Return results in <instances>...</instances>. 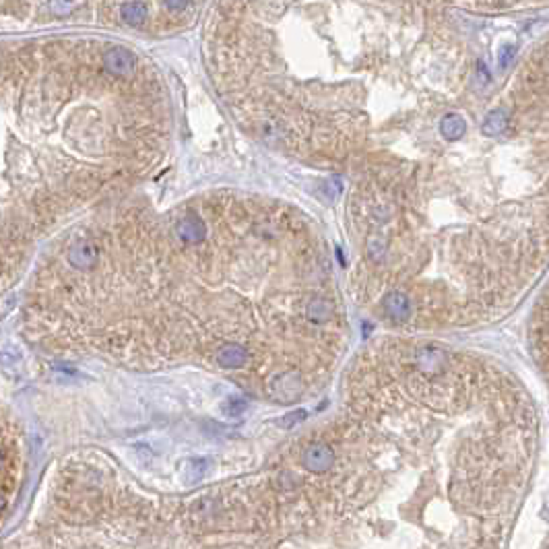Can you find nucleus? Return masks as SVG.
<instances>
[{"label":"nucleus","instance_id":"5","mask_svg":"<svg viewBox=\"0 0 549 549\" xmlns=\"http://www.w3.org/2000/svg\"><path fill=\"white\" fill-rule=\"evenodd\" d=\"M68 262H70L72 266L81 269V271H87V269H91V266L97 262V248H95L93 242H89V240H81V242H77L74 246H70V250H68Z\"/></svg>","mask_w":549,"mask_h":549},{"label":"nucleus","instance_id":"9","mask_svg":"<svg viewBox=\"0 0 549 549\" xmlns=\"http://www.w3.org/2000/svg\"><path fill=\"white\" fill-rule=\"evenodd\" d=\"M467 122L459 114H446L440 122V132L446 141H459L465 136Z\"/></svg>","mask_w":549,"mask_h":549},{"label":"nucleus","instance_id":"4","mask_svg":"<svg viewBox=\"0 0 549 549\" xmlns=\"http://www.w3.org/2000/svg\"><path fill=\"white\" fill-rule=\"evenodd\" d=\"M104 64H106V68H108L112 74L126 77V74H130V70L134 68V56H132V52H128L122 46H114V48H108V50H106Z\"/></svg>","mask_w":549,"mask_h":549},{"label":"nucleus","instance_id":"11","mask_svg":"<svg viewBox=\"0 0 549 549\" xmlns=\"http://www.w3.org/2000/svg\"><path fill=\"white\" fill-rule=\"evenodd\" d=\"M207 469H209V463H207L205 459H198V461H192V463L188 465V469H186V482H188V484H194V482H200V479L205 477V473H207Z\"/></svg>","mask_w":549,"mask_h":549},{"label":"nucleus","instance_id":"14","mask_svg":"<svg viewBox=\"0 0 549 549\" xmlns=\"http://www.w3.org/2000/svg\"><path fill=\"white\" fill-rule=\"evenodd\" d=\"M512 58H514V48H512V46H504V48L500 50V58H498L500 66L506 68V66L512 62Z\"/></svg>","mask_w":549,"mask_h":549},{"label":"nucleus","instance_id":"3","mask_svg":"<svg viewBox=\"0 0 549 549\" xmlns=\"http://www.w3.org/2000/svg\"><path fill=\"white\" fill-rule=\"evenodd\" d=\"M176 238L182 244H200L207 238V228L200 217L196 215H184L182 219L176 223Z\"/></svg>","mask_w":549,"mask_h":549},{"label":"nucleus","instance_id":"2","mask_svg":"<svg viewBox=\"0 0 549 549\" xmlns=\"http://www.w3.org/2000/svg\"><path fill=\"white\" fill-rule=\"evenodd\" d=\"M335 463V452L326 444H310L302 452V465L312 473H324L333 467Z\"/></svg>","mask_w":549,"mask_h":549},{"label":"nucleus","instance_id":"10","mask_svg":"<svg viewBox=\"0 0 549 549\" xmlns=\"http://www.w3.org/2000/svg\"><path fill=\"white\" fill-rule=\"evenodd\" d=\"M122 19L130 25H141L147 19V4L126 2V4H122Z\"/></svg>","mask_w":549,"mask_h":549},{"label":"nucleus","instance_id":"1","mask_svg":"<svg viewBox=\"0 0 549 549\" xmlns=\"http://www.w3.org/2000/svg\"><path fill=\"white\" fill-rule=\"evenodd\" d=\"M533 320V337H535V349L539 364L543 366L546 374H549V287H546Z\"/></svg>","mask_w":549,"mask_h":549},{"label":"nucleus","instance_id":"8","mask_svg":"<svg viewBox=\"0 0 549 549\" xmlns=\"http://www.w3.org/2000/svg\"><path fill=\"white\" fill-rule=\"evenodd\" d=\"M510 126V116L504 110H493L486 116V120L482 124V132L486 136H502Z\"/></svg>","mask_w":549,"mask_h":549},{"label":"nucleus","instance_id":"6","mask_svg":"<svg viewBox=\"0 0 549 549\" xmlns=\"http://www.w3.org/2000/svg\"><path fill=\"white\" fill-rule=\"evenodd\" d=\"M382 308L395 322H405L411 316V300L401 292H392V294L384 296Z\"/></svg>","mask_w":549,"mask_h":549},{"label":"nucleus","instance_id":"13","mask_svg":"<svg viewBox=\"0 0 549 549\" xmlns=\"http://www.w3.org/2000/svg\"><path fill=\"white\" fill-rule=\"evenodd\" d=\"M305 415H308V413H305L304 409H298V411H292V413H287V415H285V417H283V420L279 422V426H281V427H294V426H298L300 422H304Z\"/></svg>","mask_w":549,"mask_h":549},{"label":"nucleus","instance_id":"7","mask_svg":"<svg viewBox=\"0 0 549 549\" xmlns=\"http://www.w3.org/2000/svg\"><path fill=\"white\" fill-rule=\"evenodd\" d=\"M215 362L221 367H240L244 366L248 362V351H246L242 345H236V343H230V345H221L215 353Z\"/></svg>","mask_w":549,"mask_h":549},{"label":"nucleus","instance_id":"12","mask_svg":"<svg viewBox=\"0 0 549 549\" xmlns=\"http://www.w3.org/2000/svg\"><path fill=\"white\" fill-rule=\"evenodd\" d=\"M246 401L242 399V397H230L223 405H221V411L225 413V415H230V417H238V415H242L246 411Z\"/></svg>","mask_w":549,"mask_h":549}]
</instances>
